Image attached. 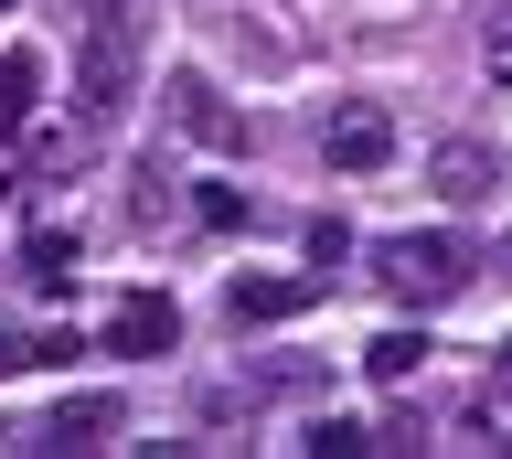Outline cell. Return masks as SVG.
Instances as JSON below:
<instances>
[{"mask_svg": "<svg viewBox=\"0 0 512 459\" xmlns=\"http://www.w3.org/2000/svg\"><path fill=\"white\" fill-rule=\"evenodd\" d=\"M107 427H118V406H107V395H64L43 427H22V449H96Z\"/></svg>", "mask_w": 512, "mask_h": 459, "instance_id": "8992f818", "label": "cell"}, {"mask_svg": "<svg viewBox=\"0 0 512 459\" xmlns=\"http://www.w3.org/2000/svg\"><path fill=\"white\" fill-rule=\"evenodd\" d=\"M427 182H438V203H480L491 182H502V161H491L480 139H438V161H427Z\"/></svg>", "mask_w": 512, "mask_h": 459, "instance_id": "52a82bcc", "label": "cell"}, {"mask_svg": "<svg viewBox=\"0 0 512 459\" xmlns=\"http://www.w3.org/2000/svg\"><path fill=\"white\" fill-rule=\"evenodd\" d=\"M0 11H11V0H0Z\"/></svg>", "mask_w": 512, "mask_h": 459, "instance_id": "ac0fdd59", "label": "cell"}, {"mask_svg": "<svg viewBox=\"0 0 512 459\" xmlns=\"http://www.w3.org/2000/svg\"><path fill=\"white\" fill-rule=\"evenodd\" d=\"M299 449H310V459H363V449H384V438H374L363 417H320L310 438H299Z\"/></svg>", "mask_w": 512, "mask_h": 459, "instance_id": "7c38bea8", "label": "cell"}, {"mask_svg": "<svg viewBox=\"0 0 512 459\" xmlns=\"http://www.w3.org/2000/svg\"><path fill=\"white\" fill-rule=\"evenodd\" d=\"M320 289H331V267H267V278H235L224 310H235V331H246V321H299Z\"/></svg>", "mask_w": 512, "mask_h": 459, "instance_id": "277c9868", "label": "cell"}, {"mask_svg": "<svg viewBox=\"0 0 512 459\" xmlns=\"http://www.w3.org/2000/svg\"><path fill=\"white\" fill-rule=\"evenodd\" d=\"M374 289L406 299V310H438V299L470 289V257H459V235H384L374 246Z\"/></svg>", "mask_w": 512, "mask_h": 459, "instance_id": "7a4b0ae2", "label": "cell"}, {"mask_svg": "<svg viewBox=\"0 0 512 459\" xmlns=\"http://www.w3.org/2000/svg\"><path fill=\"white\" fill-rule=\"evenodd\" d=\"M480 427L512 449V342H502V363H491V385H480Z\"/></svg>", "mask_w": 512, "mask_h": 459, "instance_id": "4fadbf2b", "label": "cell"}, {"mask_svg": "<svg viewBox=\"0 0 512 459\" xmlns=\"http://www.w3.org/2000/svg\"><path fill=\"white\" fill-rule=\"evenodd\" d=\"M64 353H75L64 331H43V342H11V331H0V374H22V363H64Z\"/></svg>", "mask_w": 512, "mask_h": 459, "instance_id": "9a60e30c", "label": "cell"}, {"mask_svg": "<svg viewBox=\"0 0 512 459\" xmlns=\"http://www.w3.org/2000/svg\"><path fill=\"white\" fill-rule=\"evenodd\" d=\"M480 54H491V86H512V22H491V43H480Z\"/></svg>", "mask_w": 512, "mask_h": 459, "instance_id": "e0dca14e", "label": "cell"}, {"mask_svg": "<svg viewBox=\"0 0 512 459\" xmlns=\"http://www.w3.org/2000/svg\"><path fill=\"white\" fill-rule=\"evenodd\" d=\"M32 107H43V54L0 43V129H32Z\"/></svg>", "mask_w": 512, "mask_h": 459, "instance_id": "ba28073f", "label": "cell"}, {"mask_svg": "<svg viewBox=\"0 0 512 459\" xmlns=\"http://www.w3.org/2000/svg\"><path fill=\"white\" fill-rule=\"evenodd\" d=\"M22 278L32 289H64V278H75V225H32L22 235Z\"/></svg>", "mask_w": 512, "mask_h": 459, "instance_id": "8fae6325", "label": "cell"}, {"mask_svg": "<svg viewBox=\"0 0 512 459\" xmlns=\"http://www.w3.org/2000/svg\"><path fill=\"white\" fill-rule=\"evenodd\" d=\"M363 374H374V385H416V374H427V331H374V342H363Z\"/></svg>", "mask_w": 512, "mask_h": 459, "instance_id": "30bf717a", "label": "cell"}, {"mask_svg": "<svg viewBox=\"0 0 512 459\" xmlns=\"http://www.w3.org/2000/svg\"><path fill=\"white\" fill-rule=\"evenodd\" d=\"M192 214H203V225H214V235H235V225H246V214H256V203L235 193V182H203V193H192Z\"/></svg>", "mask_w": 512, "mask_h": 459, "instance_id": "5bb4252c", "label": "cell"}, {"mask_svg": "<svg viewBox=\"0 0 512 459\" xmlns=\"http://www.w3.org/2000/svg\"><path fill=\"white\" fill-rule=\"evenodd\" d=\"M171 342H182V310H171L160 289H128L118 310H107V353H128V363H160Z\"/></svg>", "mask_w": 512, "mask_h": 459, "instance_id": "5b68a950", "label": "cell"}, {"mask_svg": "<svg viewBox=\"0 0 512 459\" xmlns=\"http://www.w3.org/2000/svg\"><path fill=\"white\" fill-rule=\"evenodd\" d=\"M310 257H320V267L352 257V225H342V214H320V225H310Z\"/></svg>", "mask_w": 512, "mask_h": 459, "instance_id": "2e32d148", "label": "cell"}, {"mask_svg": "<svg viewBox=\"0 0 512 459\" xmlns=\"http://www.w3.org/2000/svg\"><path fill=\"white\" fill-rule=\"evenodd\" d=\"M320 150H331V171H384L395 161V107L384 97H342L331 129H320Z\"/></svg>", "mask_w": 512, "mask_h": 459, "instance_id": "3957f363", "label": "cell"}, {"mask_svg": "<svg viewBox=\"0 0 512 459\" xmlns=\"http://www.w3.org/2000/svg\"><path fill=\"white\" fill-rule=\"evenodd\" d=\"M128 97H139V11H128V0H96L86 43H75V118L107 129Z\"/></svg>", "mask_w": 512, "mask_h": 459, "instance_id": "6da1fadb", "label": "cell"}, {"mask_svg": "<svg viewBox=\"0 0 512 459\" xmlns=\"http://www.w3.org/2000/svg\"><path fill=\"white\" fill-rule=\"evenodd\" d=\"M171 97H182V129H192V139H214V150H235V139H246V118H235V107H224L203 75H182Z\"/></svg>", "mask_w": 512, "mask_h": 459, "instance_id": "9c48e42d", "label": "cell"}]
</instances>
